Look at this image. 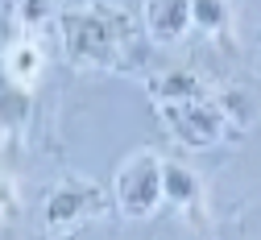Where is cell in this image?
<instances>
[{
  "mask_svg": "<svg viewBox=\"0 0 261 240\" xmlns=\"http://www.w3.org/2000/svg\"><path fill=\"white\" fill-rule=\"evenodd\" d=\"M195 33L212 42H232L237 38V17L228 0H195Z\"/></svg>",
  "mask_w": 261,
  "mask_h": 240,
  "instance_id": "ba28073f",
  "label": "cell"
},
{
  "mask_svg": "<svg viewBox=\"0 0 261 240\" xmlns=\"http://www.w3.org/2000/svg\"><path fill=\"white\" fill-rule=\"evenodd\" d=\"M212 99H216V108L224 112V120L232 124V128H249L253 116H257V104H253V95H249L245 87H224V91H216Z\"/></svg>",
  "mask_w": 261,
  "mask_h": 240,
  "instance_id": "30bf717a",
  "label": "cell"
},
{
  "mask_svg": "<svg viewBox=\"0 0 261 240\" xmlns=\"http://www.w3.org/2000/svg\"><path fill=\"white\" fill-rule=\"evenodd\" d=\"M166 203L178 211H191L203 203V178L182 162H166Z\"/></svg>",
  "mask_w": 261,
  "mask_h": 240,
  "instance_id": "9c48e42d",
  "label": "cell"
},
{
  "mask_svg": "<svg viewBox=\"0 0 261 240\" xmlns=\"http://www.w3.org/2000/svg\"><path fill=\"white\" fill-rule=\"evenodd\" d=\"M42 71H46V50L34 38H21V42H13L5 50V75H9V83L25 87V83H34Z\"/></svg>",
  "mask_w": 261,
  "mask_h": 240,
  "instance_id": "52a82bcc",
  "label": "cell"
},
{
  "mask_svg": "<svg viewBox=\"0 0 261 240\" xmlns=\"http://www.w3.org/2000/svg\"><path fill=\"white\" fill-rule=\"evenodd\" d=\"M141 25L153 46H182L195 29V0H141Z\"/></svg>",
  "mask_w": 261,
  "mask_h": 240,
  "instance_id": "5b68a950",
  "label": "cell"
},
{
  "mask_svg": "<svg viewBox=\"0 0 261 240\" xmlns=\"http://www.w3.org/2000/svg\"><path fill=\"white\" fill-rule=\"evenodd\" d=\"M58 29H62V50L79 66L124 71V66H137L145 58V46H141L145 25L128 21L120 9L104 5V0L83 13H62Z\"/></svg>",
  "mask_w": 261,
  "mask_h": 240,
  "instance_id": "6da1fadb",
  "label": "cell"
},
{
  "mask_svg": "<svg viewBox=\"0 0 261 240\" xmlns=\"http://www.w3.org/2000/svg\"><path fill=\"white\" fill-rule=\"evenodd\" d=\"M158 116L166 124V132L182 149H216L224 137H228V124L224 112L216 108V99L203 95V99H178V104H158Z\"/></svg>",
  "mask_w": 261,
  "mask_h": 240,
  "instance_id": "277c9868",
  "label": "cell"
},
{
  "mask_svg": "<svg viewBox=\"0 0 261 240\" xmlns=\"http://www.w3.org/2000/svg\"><path fill=\"white\" fill-rule=\"evenodd\" d=\"M145 91H149L153 104H178V99H203V95H212V91L203 87V79L195 75V71H187V66L153 71V75L145 79Z\"/></svg>",
  "mask_w": 261,
  "mask_h": 240,
  "instance_id": "8992f818",
  "label": "cell"
},
{
  "mask_svg": "<svg viewBox=\"0 0 261 240\" xmlns=\"http://www.w3.org/2000/svg\"><path fill=\"white\" fill-rule=\"evenodd\" d=\"M108 211V195L87 182V178H67L46 191L42 199V228L50 236H67L75 228H83L87 220H100Z\"/></svg>",
  "mask_w": 261,
  "mask_h": 240,
  "instance_id": "3957f363",
  "label": "cell"
},
{
  "mask_svg": "<svg viewBox=\"0 0 261 240\" xmlns=\"http://www.w3.org/2000/svg\"><path fill=\"white\" fill-rule=\"evenodd\" d=\"M166 203V162L153 149L128 153L112 174V207L124 220H149Z\"/></svg>",
  "mask_w": 261,
  "mask_h": 240,
  "instance_id": "7a4b0ae2",
  "label": "cell"
}]
</instances>
